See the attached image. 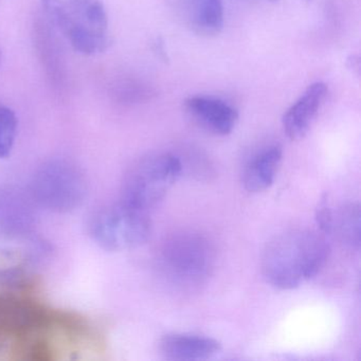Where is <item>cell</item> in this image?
Returning <instances> with one entry per match:
<instances>
[{
	"label": "cell",
	"mask_w": 361,
	"mask_h": 361,
	"mask_svg": "<svg viewBox=\"0 0 361 361\" xmlns=\"http://www.w3.org/2000/svg\"><path fill=\"white\" fill-rule=\"evenodd\" d=\"M156 51L159 54V58L162 59V60H166V52L164 51V44L160 41H157V43L155 44Z\"/></svg>",
	"instance_id": "cell-19"
},
{
	"label": "cell",
	"mask_w": 361,
	"mask_h": 361,
	"mask_svg": "<svg viewBox=\"0 0 361 361\" xmlns=\"http://www.w3.org/2000/svg\"><path fill=\"white\" fill-rule=\"evenodd\" d=\"M348 68L359 75V73H360V59L357 54H352V56H348Z\"/></svg>",
	"instance_id": "cell-18"
},
{
	"label": "cell",
	"mask_w": 361,
	"mask_h": 361,
	"mask_svg": "<svg viewBox=\"0 0 361 361\" xmlns=\"http://www.w3.org/2000/svg\"><path fill=\"white\" fill-rule=\"evenodd\" d=\"M329 252L323 234L290 230L272 238L264 249L262 274L271 286L290 290L320 274Z\"/></svg>",
	"instance_id": "cell-1"
},
{
	"label": "cell",
	"mask_w": 361,
	"mask_h": 361,
	"mask_svg": "<svg viewBox=\"0 0 361 361\" xmlns=\"http://www.w3.org/2000/svg\"><path fill=\"white\" fill-rule=\"evenodd\" d=\"M329 94V87L323 82H316L306 88L300 98L285 111L283 130L290 140H301L310 132L319 111Z\"/></svg>",
	"instance_id": "cell-8"
},
{
	"label": "cell",
	"mask_w": 361,
	"mask_h": 361,
	"mask_svg": "<svg viewBox=\"0 0 361 361\" xmlns=\"http://www.w3.org/2000/svg\"><path fill=\"white\" fill-rule=\"evenodd\" d=\"M0 62H1V50H0Z\"/></svg>",
	"instance_id": "cell-21"
},
{
	"label": "cell",
	"mask_w": 361,
	"mask_h": 361,
	"mask_svg": "<svg viewBox=\"0 0 361 361\" xmlns=\"http://www.w3.org/2000/svg\"><path fill=\"white\" fill-rule=\"evenodd\" d=\"M160 350L171 360L196 361L211 358L221 350L217 340L192 334H169L160 340Z\"/></svg>",
	"instance_id": "cell-11"
},
{
	"label": "cell",
	"mask_w": 361,
	"mask_h": 361,
	"mask_svg": "<svg viewBox=\"0 0 361 361\" xmlns=\"http://www.w3.org/2000/svg\"><path fill=\"white\" fill-rule=\"evenodd\" d=\"M49 24L84 56L102 54L111 45L109 16L101 0H42Z\"/></svg>",
	"instance_id": "cell-2"
},
{
	"label": "cell",
	"mask_w": 361,
	"mask_h": 361,
	"mask_svg": "<svg viewBox=\"0 0 361 361\" xmlns=\"http://www.w3.org/2000/svg\"><path fill=\"white\" fill-rule=\"evenodd\" d=\"M283 152L279 145L266 147L250 158L244 171L242 183L250 193L265 191L274 185L282 162Z\"/></svg>",
	"instance_id": "cell-12"
},
{
	"label": "cell",
	"mask_w": 361,
	"mask_h": 361,
	"mask_svg": "<svg viewBox=\"0 0 361 361\" xmlns=\"http://www.w3.org/2000/svg\"><path fill=\"white\" fill-rule=\"evenodd\" d=\"M190 20L193 30L204 37H216L223 31L225 12L223 0H189Z\"/></svg>",
	"instance_id": "cell-13"
},
{
	"label": "cell",
	"mask_w": 361,
	"mask_h": 361,
	"mask_svg": "<svg viewBox=\"0 0 361 361\" xmlns=\"http://www.w3.org/2000/svg\"><path fill=\"white\" fill-rule=\"evenodd\" d=\"M152 232L147 211L121 200L103 207L90 221V233L97 244L109 251L137 248L149 240Z\"/></svg>",
	"instance_id": "cell-3"
},
{
	"label": "cell",
	"mask_w": 361,
	"mask_h": 361,
	"mask_svg": "<svg viewBox=\"0 0 361 361\" xmlns=\"http://www.w3.org/2000/svg\"><path fill=\"white\" fill-rule=\"evenodd\" d=\"M114 94L122 102L132 103L142 101L149 92L140 84L124 81L115 86Z\"/></svg>",
	"instance_id": "cell-16"
},
{
	"label": "cell",
	"mask_w": 361,
	"mask_h": 361,
	"mask_svg": "<svg viewBox=\"0 0 361 361\" xmlns=\"http://www.w3.org/2000/svg\"><path fill=\"white\" fill-rule=\"evenodd\" d=\"M180 159L172 154H158L137 162L126 175L122 200L149 210L164 200L183 172Z\"/></svg>",
	"instance_id": "cell-4"
},
{
	"label": "cell",
	"mask_w": 361,
	"mask_h": 361,
	"mask_svg": "<svg viewBox=\"0 0 361 361\" xmlns=\"http://www.w3.org/2000/svg\"><path fill=\"white\" fill-rule=\"evenodd\" d=\"M266 1H270V3H276L278 0H266Z\"/></svg>",
	"instance_id": "cell-20"
},
{
	"label": "cell",
	"mask_w": 361,
	"mask_h": 361,
	"mask_svg": "<svg viewBox=\"0 0 361 361\" xmlns=\"http://www.w3.org/2000/svg\"><path fill=\"white\" fill-rule=\"evenodd\" d=\"M18 118L10 107L0 104V157H7L16 142Z\"/></svg>",
	"instance_id": "cell-15"
},
{
	"label": "cell",
	"mask_w": 361,
	"mask_h": 361,
	"mask_svg": "<svg viewBox=\"0 0 361 361\" xmlns=\"http://www.w3.org/2000/svg\"><path fill=\"white\" fill-rule=\"evenodd\" d=\"M160 263L172 280L181 284H195L212 269L214 249L202 234L176 232L162 243Z\"/></svg>",
	"instance_id": "cell-5"
},
{
	"label": "cell",
	"mask_w": 361,
	"mask_h": 361,
	"mask_svg": "<svg viewBox=\"0 0 361 361\" xmlns=\"http://www.w3.org/2000/svg\"><path fill=\"white\" fill-rule=\"evenodd\" d=\"M33 37L39 61L50 83L56 90H64L67 84L66 63L51 25L46 20L35 23Z\"/></svg>",
	"instance_id": "cell-10"
},
{
	"label": "cell",
	"mask_w": 361,
	"mask_h": 361,
	"mask_svg": "<svg viewBox=\"0 0 361 361\" xmlns=\"http://www.w3.org/2000/svg\"><path fill=\"white\" fill-rule=\"evenodd\" d=\"M336 228L342 243L358 250L361 243V213L358 204H348L342 207L336 221Z\"/></svg>",
	"instance_id": "cell-14"
},
{
	"label": "cell",
	"mask_w": 361,
	"mask_h": 361,
	"mask_svg": "<svg viewBox=\"0 0 361 361\" xmlns=\"http://www.w3.org/2000/svg\"><path fill=\"white\" fill-rule=\"evenodd\" d=\"M62 318L28 298L0 295V337L23 340L22 353L30 345L32 336L54 326Z\"/></svg>",
	"instance_id": "cell-7"
},
{
	"label": "cell",
	"mask_w": 361,
	"mask_h": 361,
	"mask_svg": "<svg viewBox=\"0 0 361 361\" xmlns=\"http://www.w3.org/2000/svg\"><path fill=\"white\" fill-rule=\"evenodd\" d=\"M87 185L79 166L67 160L56 159L39 166L32 180V193L44 208L64 213L83 202Z\"/></svg>",
	"instance_id": "cell-6"
},
{
	"label": "cell",
	"mask_w": 361,
	"mask_h": 361,
	"mask_svg": "<svg viewBox=\"0 0 361 361\" xmlns=\"http://www.w3.org/2000/svg\"><path fill=\"white\" fill-rule=\"evenodd\" d=\"M188 114L202 128L217 136H228L238 122V113L226 101L206 96L190 97L185 100Z\"/></svg>",
	"instance_id": "cell-9"
},
{
	"label": "cell",
	"mask_w": 361,
	"mask_h": 361,
	"mask_svg": "<svg viewBox=\"0 0 361 361\" xmlns=\"http://www.w3.org/2000/svg\"><path fill=\"white\" fill-rule=\"evenodd\" d=\"M316 223L321 233L329 234L335 228L333 212L329 208L327 195H323L316 209Z\"/></svg>",
	"instance_id": "cell-17"
},
{
	"label": "cell",
	"mask_w": 361,
	"mask_h": 361,
	"mask_svg": "<svg viewBox=\"0 0 361 361\" xmlns=\"http://www.w3.org/2000/svg\"><path fill=\"white\" fill-rule=\"evenodd\" d=\"M305 1H307V3H310V1H312V0H305Z\"/></svg>",
	"instance_id": "cell-22"
}]
</instances>
